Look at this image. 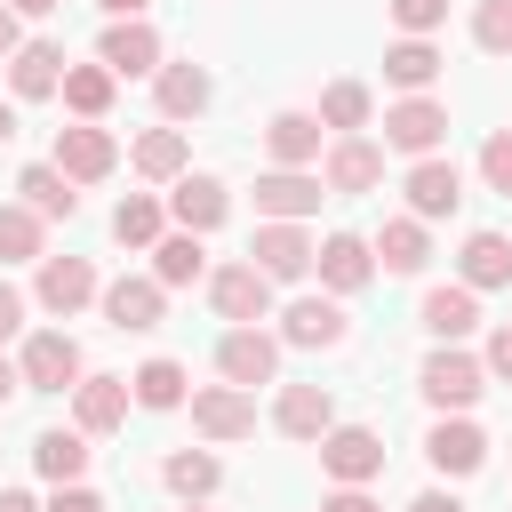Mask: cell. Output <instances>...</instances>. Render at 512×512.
Returning <instances> with one entry per match:
<instances>
[{
	"mask_svg": "<svg viewBox=\"0 0 512 512\" xmlns=\"http://www.w3.org/2000/svg\"><path fill=\"white\" fill-rule=\"evenodd\" d=\"M416 392H424V400H432L440 416H464V408H472V400L488 392V368H480L472 352H456V344H440V352H432V360L416 368Z\"/></svg>",
	"mask_w": 512,
	"mask_h": 512,
	"instance_id": "6da1fadb",
	"label": "cell"
},
{
	"mask_svg": "<svg viewBox=\"0 0 512 512\" xmlns=\"http://www.w3.org/2000/svg\"><path fill=\"white\" fill-rule=\"evenodd\" d=\"M320 472H328L336 488H368V480L384 472V432H368V424H336V432L320 440Z\"/></svg>",
	"mask_w": 512,
	"mask_h": 512,
	"instance_id": "7a4b0ae2",
	"label": "cell"
},
{
	"mask_svg": "<svg viewBox=\"0 0 512 512\" xmlns=\"http://www.w3.org/2000/svg\"><path fill=\"white\" fill-rule=\"evenodd\" d=\"M440 136H448V104H432V96H400V104L384 112V152L432 160V152H440Z\"/></svg>",
	"mask_w": 512,
	"mask_h": 512,
	"instance_id": "3957f363",
	"label": "cell"
},
{
	"mask_svg": "<svg viewBox=\"0 0 512 512\" xmlns=\"http://www.w3.org/2000/svg\"><path fill=\"white\" fill-rule=\"evenodd\" d=\"M208 304H216L232 328H256V320H272V280H264L256 264H216V272H208Z\"/></svg>",
	"mask_w": 512,
	"mask_h": 512,
	"instance_id": "277c9868",
	"label": "cell"
},
{
	"mask_svg": "<svg viewBox=\"0 0 512 512\" xmlns=\"http://www.w3.org/2000/svg\"><path fill=\"white\" fill-rule=\"evenodd\" d=\"M24 384L32 392H72L80 376H88V360H80V344L64 336V328H40V336H24Z\"/></svg>",
	"mask_w": 512,
	"mask_h": 512,
	"instance_id": "5b68a950",
	"label": "cell"
},
{
	"mask_svg": "<svg viewBox=\"0 0 512 512\" xmlns=\"http://www.w3.org/2000/svg\"><path fill=\"white\" fill-rule=\"evenodd\" d=\"M216 368H224V384L256 392V384L280 376V336H264V328H224V336H216Z\"/></svg>",
	"mask_w": 512,
	"mask_h": 512,
	"instance_id": "8992f818",
	"label": "cell"
},
{
	"mask_svg": "<svg viewBox=\"0 0 512 512\" xmlns=\"http://www.w3.org/2000/svg\"><path fill=\"white\" fill-rule=\"evenodd\" d=\"M320 200H328V184H320L312 168H272V176H256V216H264V224H304Z\"/></svg>",
	"mask_w": 512,
	"mask_h": 512,
	"instance_id": "52a82bcc",
	"label": "cell"
},
{
	"mask_svg": "<svg viewBox=\"0 0 512 512\" xmlns=\"http://www.w3.org/2000/svg\"><path fill=\"white\" fill-rule=\"evenodd\" d=\"M312 256H320V248H312L304 224H256V240H248V264H256L272 288H280V280H304Z\"/></svg>",
	"mask_w": 512,
	"mask_h": 512,
	"instance_id": "ba28073f",
	"label": "cell"
},
{
	"mask_svg": "<svg viewBox=\"0 0 512 512\" xmlns=\"http://www.w3.org/2000/svg\"><path fill=\"white\" fill-rule=\"evenodd\" d=\"M32 296H40V312L72 320V312H80V304H96L104 288H96V264H88V256H40V280H32Z\"/></svg>",
	"mask_w": 512,
	"mask_h": 512,
	"instance_id": "9c48e42d",
	"label": "cell"
},
{
	"mask_svg": "<svg viewBox=\"0 0 512 512\" xmlns=\"http://www.w3.org/2000/svg\"><path fill=\"white\" fill-rule=\"evenodd\" d=\"M344 336H352V320H344L336 296H296L280 312V344H296V352H336Z\"/></svg>",
	"mask_w": 512,
	"mask_h": 512,
	"instance_id": "30bf717a",
	"label": "cell"
},
{
	"mask_svg": "<svg viewBox=\"0 0 512 512\" xmlns=\"http://www.w3.org/2000/svg\"><path fill=\"white\" fill-rule=\"evenodd\" d=\"M96 304H104V320H112L120 336H144V328H160V312H168V288H160L152 272H128V280H112Z\"/></svg>",
	"mask_w": 512,
	"mask_h": 512,
	"instance_id": "8fae6325",
	"label": "cell"
},
{
	"mask_svg": "<svg viewBox=\"0 0 512 512\" xmlns=\"http://www.w3.org/2000/svg\"><path fill=\"white\" fill-rule=\"evenodd\" d=\"M56 168H64L72 184H104V176L120 168V144H112L96 120H80V128H56Z\"/></svg>",
	"mask_w": 512,
	"mask_h": 512,
	"instance_id": "7c38bea8",
	"label": "cell"
},
{
	"mask_svg": "<svg viewBox=\"0 0 512 512\" xmlns=\"http://www.w3.org/2000/svg\"><path fill=\"white\" fill-rule=\"evenodd\" d=\"M312 264H320V288H328V296H360V288L376 280V248H368L360 232H328Z\"/></svg>",
	"mask_w": 512,
	"mask_h": 512,
	"instance_id": "4fadbf2b",
	"label": "cell"
},
{
	"mask_svg": "<svg viewBox=\"0 0 512 512\" xmlns=\"http://www.w3.org/2000/svg\"><path fill=\"white\" fill-rule=\"evenodd\" d=\"M320 184H328V192H376V184H384V144H368V136H336L328 160H320Z\"/></svg>",
	"mask_w": 512,
	"mask_h": 512,
	"instance_id": "5bb4252c",
	"label": "cell"
},
{
	"mask_svg": "<svg viewBox=\"0 0 512 512\" xmlns=\"http://www.w3.org/2000/svg\"><path fill=\"white\" fill-rule=\"evenodd\" d=\"M192 424H200L208 440H248V432H256V400H248L240 384H200V392H192Z\"/></svg>",
	"mask_w": 512,
	"mask_h": 512,
	"instance_id": "9a60e30c",
	"label": "cell"
},
{
	"mask_svg": "<svg viewBox=\"0 0 512 512\" xmlns=\"http://www.w3.org/2000/svg\"><path fill=\"white\" fill-rule=\"evenodd\" d=\"M424 456H432V472L464 480V472H480V464H488V432H480V424H464V416H440V424L424 432Z\"/></svg>",
	"mask_w": 512,
	"mask_h": 512,
	"instance_id": "2e32d148",
	"label": "cell"
},
{
	"mask_svg": "<svg viewBox=\"0 0 512 512\" xmlns=\"http://www.w3.org/2000/svg\"><path fill=\"white\" fill-rule=\"evenodd\" d=\"M96 64H112V80L128 72H160V32L144 24V16H128V24H104V40H96Z\"/></svg>",
	"mask_w": 512,
	"mask_h": 512,
	"instance_id": "e0dca14e",
	"label": "cell"
},
{
	"mask_svg": "<svg viewBox=\"0 0 512 512\" xmlns=\"http://www.w3.org/2000/svg\"><path fill=\"white\" fill-rule=\"evenodd\" d=\"M64 72H72V64H64V48H56V40H24V48L8 56V88H16L24 104L64 96Z\"/></svg>",
	"mask_w": 512,
	"mask_h": 512,
	"instance_id": "ac0fdd59",
	"label": "cell"
},
{
	"mask_svg": "<svg viewBox=\"0 0 512 512\" xmlns=\"http://www.w3.org/2000/svg\"><path fill=\"white\" fill-rule=\"evenodd\" d=\"M456 200H464V176H456V160H416L408 168V216L416 224H432V216H456Z\"/></svg>",
	"mask_w": 512,
	"mask_h": 512,
	"instance_id": "d6986e66",
	"label": "cell"
},
{
	"mask_svg": "<svg viewBox=\"0 0 512 512\" xmlns=\"http://www.w3.org/2000/svg\"><path fill=\"white\" fill-rule=\"evenodd\" d=\"M128 400H136L128 376H80L72 384V424L80 432H120L128 424Z\"/></svg>",
	"mask_w": 512,
	"mask_h": 512,
	"instance_id": "ffe728a7",
	"label": "cell"
},
{
	"mask_svg": "<svg viewBox=\"0 0 512 512\" xmlns=\"http://www.w3.org/2000/svg\"><path fill=\"white\" fill-rule=\"evenodd\" d=\"M272 424H280L288 440H328V432H336V400H328V384H280Z\"/></svg>",
	"mask_w": 512,
	"mask_h": 512,
	"instance_id": "44dd1931",
	"label": "cell"
},
{
	"mask_svg": "<svg viewBox=\"0 0 512 512\" xmlns=\"http://www.w3.org/2000/svg\"><path fill=\"white\" fill-rule=\"evenodd\" d=\"M152 96H160V120H200L208 96H216V80L200 64H160L152 72Z\"/></svg>",
	"mask_w": 512,
	"mask_h": 512,
	"instance_id": "7402d4cb",
	"label": "cell"
},
{
	"mask_svg": "<svg viewBox=\"0 0 512 512\" xmlns=\"http://www.w3.org/2000/svg\"><path fill=\"white\" fill-rule=\"evenodd\" d=\"M224 208H232V192H224L216 176H176V192H168L176 232H216V224H224Z\"/></svg>",
	"mask_w": 512,
	"mask_h": 512,
	"instance_id": "603a6c76",
	"label": "cell"
},
{
	"mask_svg": "<svg viewBox=\"0 0 512 512\" xmlns=\"http://www.w3.org/2000/svg\"><path fill=\"white\" fill-rule=\"evenodd\" d=\"M424 328H432L440 344H464V336L480 328V296H472L464 280H448V288H424Z\"/></svg>",
	"mask_w": 512,
	"mask_h": 512,
	"instance_id": "cb8c5ba5",
	"label": "cell"
},
{
	"mask_svg": "<svg viewBox=\"0 0 512 512\" xmlns=\"http://www.w3.org/2000/svg\"><path fill=\"white\" fill-rule=\"evenodd\" d=\"M368 248H376L384 272H424V264H432V232H424L416 216H384V232H376Z\"/></svg>",
	"mask_w": 512,
	"mask_h": 512,
	"instance_id": "d4e9b609",
	"label": "cell"
},
{
	"mask_svg": "<svg viewBox=\"0 0 512 512\" xmlns=\"http://www.w3.org/2000/svg\"><path fill=\"white\" fill-rule=\"evenodd\" d=\"M264 144H272L280 168H312V160H320V112H272Z\"/></svg>",
	"mask_w": 512,
	"mask_h": 512,
	"instance_id": "484cf974",
	"label": "cell"
},
{
	"mask_svg": "<svg viewBox=\"0 0 512 512\" xmlns=\"http://www.w3.org/2000/svg\"><path fill=\"white\" fill-rule=\"evenodd\" d=\"M16 192H24V208H32L40 224H48V216H72V208H80V192H72V176H64L56 160H32V168L16 176Z\"/></svg>",
	"mask_w": 512,
	"mask_h": 512,
	"instance_id": "4316f807",
	"label": "cell"
},
{
	"mask_svg": "<svg viewBox=\"0 0 512 512\" xmlns=\"http://www.w3.org/2000/svg\"><path fill=\"white\" fill-rule=\"evenodd\" d=\"M456 264H464V288H472V296H480V288H512V240H504V232H472Z\"/></svg>",
	"mask_w": 512,
	"mask_h": 512,
	"instance_id": "83f0119b",
	"label": "cell"
},
{
	"mask_svg": "<svg viewBox=\"0 0 512 512\" xmlns=\"http://www.w3.org/2000/svg\"><path fill=\"white\" fill-rule=\"evenodd\" d=\"M384 80H392L400 96H424V88L440 80V48H432V40H392V48H384Z\"/></svg>",
	"mask_w": 512,
	"mask_h": 512,
	"instance_id": "f1b7e54d",
	"label": "cell"
},
{
	"mask_svg": "<svg viewBox=\"0 0 512 512\" xmlns=\"http://www.w3.org/2000/svg\"><path fill=\"white\" fill-rule=\"evenodd\" d=\"M160 224H168V200H152V192H128V200L112 208V240H120V248H160V240H168Z\"/></svg>",
	"mask_w": 512,
	"mask_h": 512,
	"instance_id": "f546056e",
	"label": "cell"
},
{
	"mask_svg": "<svg viewBox=\"0 0 512 512\" xmlns=\"http://www.w3.org/2000/svg\"><path fill=\"white\" fill-rule=\"evenodd\" d=\"M32 464H40V480L72 488V480L88 472V432H80V424H72V432H40V440H32Z\"/></svg>",
	"mask_w": 512,
	"mask_h": 512,
	"instance_id": "4dcf8cb0",
	"label": "cell"
},
{
	"mask_svg": "<svg viewBox=\"0 0 512 512\" xmlns=\"http://www.w3.org/2000/svg\"><path fill=\"white\" fill-rule=\"evenodd\" d=\"M128 160H136V176H152V184H176L192 152H184V128H144Z\"/></svg>",
	"mask_w": 512,
	"mask_h": 512,
	"instance_id": "1f68e13d",
	"label": "cell"
},
{
	"mask_svg": "<svg viewBox=\"0 0 512 512\" xmlns=\"http://www.w3.org/2000/svg\"><path fill=\"white\" fill-rule=\"evenodd\" d=\"M208 272V248H200V232H168L160 248H152V280L160 288H192Z\"/></svg>",
	"mask_w": 512,
	"mask_h": 512,
	"instance_id": "d6a6232c",
	"label": "cell"
},
{
	"mask_svg": "<svg viewBox=\"0 0 512 512\" xmlns=\"http://www.w3.org/2000/svg\"><path fill=\"white\" fill-rule=\"evenodd\" d=\"M128 392H136V408H184V400H192V376H184L176 360H144V368L128 376Z\"/></svg>",
	"mask_w": 512,
	"mask_h": 512,
	"instance_id": "836d02e7",
	"label": "cell"
},
{
	"mask_svg": "<svg viewBox=\"0 0 512 512\" xmlns=\"http://www.w3.org/2000/svg\"><path fill=\"white\" fill-rule=\"evenodd\" d=\"M112 88H120L112 64H72V72H64V104H72L80 120H104V112H112Z\"/></svg>",
	"mask_w": 512,
	"mask_h": 512,
	"instance_id": "e575fe53",
	"label": "cell"
},
{
	"mask_svg": "<svg viewBox=\"0 0 512 512\" xmlns=\"http://www.w3.org/2000/svg\"><path fill=\"white\" fill-rule=\"evenodd\" d=\"M160 480H168L176 496H192V504H200V496H216V480H224V464H216L208 448H176V456L160 464Z\"/></svg>",
	"mask_w": 512,
	"mask_h": 512,
	"instance_id": "d590c367",
	"label": "cell"
},
{
	"mask_svg": "<svg viewBox=\"0 0 512 512\" xmlns=\"http://www.w3.org/2000/svg\"><path fill=\"white\" fill-rule=\"evenodd\" d=\"M368 112H376V96H368L360 80H336V88L320 96V128H336V136H360Z\"/></svg>",
	"mask_w": 512,
	"mask_h": 512,
	"instance_id": "8d00e7d4",
	"label": "cell"
},
{
	"mask_svg": "<svg viewBox=\"0 0 512 512\" xmlns=\"http://www.w3.org/2000/svg\"><path fill=\"white\" fill-rule=\"evenodd\" d=\"M0 264H40V216L24 200L0 208Z\"/></svg>",
	"mask_w": 512,
	"mask_h": 512,
	"instance_id": "74e56055",
	"label": "cell"
},
{
	"mask_svg": "<svg viewBox=\"0 0 512 512\" xmlns=\"http://www.w3.org/2000/svg\"><path fill=\"white\" fill-rule=\"evenodd\" d=\"M472 40H480L488 56H512V0H480V8H472Z\"/></svg>",
	"mask_w": 512,
	"mask_h": 512,
	"instance_id": "f35d334b",
	"label": "cell"
},
{
	"mask_svg": "<svg viewBox=\"0 0 512 512\" xmlns=\"http://www.w3.org/2000/svg\"><path fill=\"white\" fill-rule=\"evenodd\" d=\"M392 8V24L408 32V40H432L440 24H448V0H384Z\"/></svg>",
	"mask_w": 512,
	"mask_h": 512,
	"instance_id": "ab89813d",
	"label": "cell"
},
{
	"mask_svg": "<svg viewBox=\"0 0 512 512\" xmlns=\"http://www.w3.org/2000/svg\"><path fill=\"white\" fill-rule=\"evenodd\" d=\"M480 176H488V192L512 200V128H496V136L480 144Z\"/></svg>",
	"mask_w": 512,
	"mask_h": 512,
	"instance_id": "60d3db41",
	"label": "cell"
},
{
	"mask_svg": "<svg viewBox=\"0 0 512 512\" xmlns=\"http://www.w3.org/2000/svg\"><path fill=\"white\" fill-rule=\"evenodd\" d=\"M40 512H104V496H96V488H80V480H72V488H56V496H48V504H40Z\"/></svg>",
	"mask_w": 512,
	"mask_h": 512,
	"instance_id": "b9f144b4",
	"label": "cell"
},
{
	"mask_svg": "<svg viewBox=\"0 0 512 512\" xmlns=\"http://www.w3.org/2000/svg\"><path fill=\"white\" fill-rule=\"evenodd\" d=\"M480 368H488V376H504V384H512V320H504V328H496V336H488V360H480Z\"/></svg>",
	"mask_w": 512,
	"mask_h": 512,
	"instance_id": "7bdbcfd3",
	"label": "cell"
},
{
	"mask_svg": "<svg viewBox=\"0 0 512 512\" xmlns=\"http://www.w3.org/2000/svg\"><path fill=\"white\" fill-rule=\"evenodd\" d=\"M320 512H384V504H376L368 488H328V504H320Z\"/></svg>",
	"mask_w": 512,
	"mask_h": 512,
	"instance_id": "ee69618b",
	"label": "cell"
},
{
	"mask_svg": "<svg viewBox=\"0 0 512 512\" xmlns=\"http://www.w3.org/2000/svg\"><path fill=\"white\" fill-rule=\"evenodd\" d=\"M16 328H24V296H16V288H8V280H0V344H8V336H16Z\"/></svg>",
	"mask_w": 512,
	"mask_h": 512,
	"instance_id": "f6af8a7d",
	"label": "cell"
},
{
	"mask_svg": "<svg viewBox=\"0 0 512 512\" xmlns=\"http://www.w3.org/2000/svg\"><path fill=\"white\" fill-rule=\"evenodd\" d=\"M16 48H24V32H16V8H8V0H0V64H8V56H16Z\"/></svg>",
	"mask_w": 512,
	"mask_h": 512,
	"instance_id": "bcb514c9",
	"label": "cell"
},
{
	"mask_svg": "<svg viewBox=\"0 0 512 512\" xmlns=\"http://www.w3.org/2000/svg\"><path fill=\"white\" fill-rule=\"evenodd\" d=\"M408 512H464V504H456V496H448V488H424V496H416V504H408Z\"/></svg>",
	"mask_w": 512,
	"mask_h": 512,
	"instance_id": "7dc6e473",
	"label": "cell"
},
{
	"mask_svg": "<svg viewBox=\"0 0 512 512\" xmlns=\"http://www.w3.org/2000/svg\"><path fill=\"white\" fill-rule=\"evenodd\" d=\"M96 8H104V16H112V24H128V16H144V8H152V0H96Z\"/></svg>",
	"mask_w": 512,
	"mask_h": 512,
	"instance_id": "c3c4849f",
	"label": "cell"
},
{
	"mask_svg": "<svg viewBox=\"0 0 512 512\" xmlns=\"http://www.w3.org/2000/svg\"><path fill=\"white\" fill-rule=\"evenodd\" d=\"M16 392H24V368H16V360H0V408H8Z\"/></svg>",
	"mask_w": 512,
	"mask_h": 512,
	"instance_id": "681fc988",
	"label": "cell"
},
{
	"mask_svg": "<svg viewBox=\"0 0 512 512\" xmlns=\"http://www.w3.org/2000/svg\"><path fill=\"white\" fill-rule=\"evenodd\" d=\"M0 512H40V504H32L24 488H0Z\"/></svg>",
	"mask_w": 512,
	"mask_h": 512,
	"instance_id": "f907efd6",
	"label": "cell"
},
{
	"mask_svg": "<svg viewBox=\"0 0 512 512\" xmlns=\"http://www.w3.org/2000/svg\"><path fill=\"white\" fill-rule=\"evenodd\" d=\"M16 16H48V8H64V0H8Z\"/></svg>",
	"mask_w": 512,
	"mask_h": 512,
	"instance_id": "816d5d0a",
	"label": "cell"
},
{
	"mask_svg": "<svg viewBox=\"0 0 512 512\" xmlns=\"http://www.w3.org/2000/svg\"><path fill=\"white\" fill-rule=\"evenodd\" d=\"M8 136H16V104H0V144H8Z\"/></svg>",
	"mask_w": 512,
	"mask_h": 512,
	"instance_id": "f5cc1de1",
	"label": "cell"
},
{
	"mask_svg": "<svg viewBox=\"0 0 512 512\" xmlns=\"http://www.w3.org/2000/svg\"><path fill=\"white\" fill-rule=\"evenodd\" d=\"M184 512H200V504H184Z\"/></svg>",
	"mask_w": 512,
	"mask_h": 512,
	"instance_id": "db71d44e",
	"label": "cell"
}]
</instances>
